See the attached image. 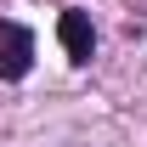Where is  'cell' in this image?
<instances>
[{"instance_id":"obj_1","label":"cell","mask_w":147,"mask_h":147,"mask_svg":"<svg viewBox=\"0 0 147 147\" xmlns=\"http://www.w3.org/2000/svg\"><path fill=\"white\" fill-rule=\"evenodd\" d=\"M28 68H34V34L23 23L0 17V79H23Z\"/></svg>"},{"instance_id":"obj_2","label":"cell","mask_w":147,"mask_h":147,"mask_svg":"<svg viewBox=\"0 0 147 147\" xmlns=\"http://www.w3.org/2000/svg\"><path fill=\"white\" fill-rule=\"evenodd\" d=\"M57 40H62L68 62H91V51H96V28H91L85 11H62L57 17Z\"/></svg>"}]
</instances>
